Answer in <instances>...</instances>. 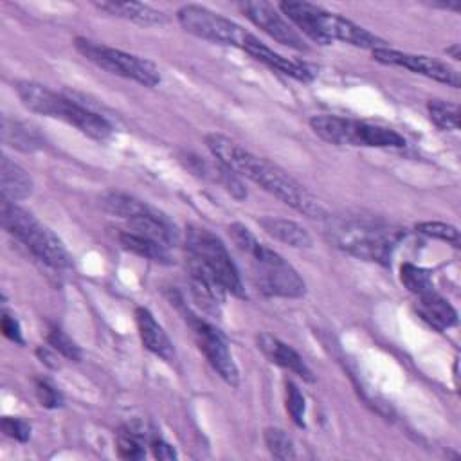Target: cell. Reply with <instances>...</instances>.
I'll use <instances>...</instances> for the list:
<instances>
[{
	"mask_svg": "<svg viewBox=\"0 0 461 461\" xmlns=\"http://www.w3.org/2000/svg\"><path fill=\"white\" fill-rule=\"evenodd\" d=\"M205 144L221 166H225L238 176H245L254 184L261 185L265 191L279 198L294 211L308 218H324L328 214L326 207L286 171L268 162L267 158L250 153L232 139L214 131L205 135Z\"/></svg>",
	"mask_w": 461,
	"mask_h": 461,
	"instance_id": "1",
	"label": "cell"
},
{
	"mask_svg": "<svg viewBox=\"0 0 461 461\" xmlns=\"http://www.w3.org/2000/svg\"><path fill=\"white\" fill-rule=\"evenodd\" d=\"M229 236L234 245L250 258V272L256 288L272 297L297 299L306 292V283L299 272L274 249L258 241L243 223H230Z\"/></svg>",
	"mask_w": 461,
	"mask_h": 461,
	"instance_id": "2",
	"label": "cell"
},
{
	"mask_svg": "<svg viewBox=\"0 0 461 461\" xmlns=\"http://www.w3.org/2000/svg\"><path fill=\"white\" fill-rule=\"evenodd\" d=\"M279 11L312 41L319 45H330L335 40L344 43L362 47V49H378L385 47V41L376 34L369 32L362 25L322 9L321 5L310 2H279Z\"/></svg>",
	"mask_w": 461,
	"mask_h": 461,
	"instance_id": "3",
	"label": "cell"
},
{
	"mask_svg": "<svg viewBox=\"0 0 461 461\" xmlns=\"http://www.w3.org/2000/svg\"><path fill=\"white\" fill-rule=\"evenodd\" d=\"M0 220L2 227L18 241H22L38 259L52 268H72L74 261L63 241L49 227L38 221L34 214L13 202L2 200Z\"/></svg>",
	"mask_w": 461,
	"mask_h": 461,
	"instance_id": "4",
	"label": "cell"
},
{
	"mask_svg": "<svg viewBox=\"0 0 461 461\" xmlns=\"http://www.w3.org/2000/svg\"><path fill=\"white\" fill-rule=\"evenodd\" d=\"M310 126L317 137L335 146L403 148L405 139L393 128L340 115H313Z\"/></svg>",
	"mask_w": 461,
	"mask_h": 461,
	"instance_id": "5",
	"label": "cell"
},
{
	"mask_svg": "<svg viewBox=\"0 0 461 461\" xmlns=\"http://www.w3.org/2000/svg\"><path fill=\"white\" fill-rule=\"evenodd\" d=\"M330 232L333 243L344 252L384 267L391 263L398 238L396 232L387 227L358 220L339 221Z\"/></svg>",
	"mask_w": 461,
	"mask_h": 461,
	"instance_id": "6",
	"label": "cell"
},
{
	"mask_svg": "<svg viewBox=\"0 0 461 461\" xmlns=\"http://www.w3.org/2000/svg\"><path fill=\"white\" fill-rule=\"evenodd\" d=\"M185 256L205 267L218 283L236 297H247L240 272L223 245V241L203 227H187L185 232Z\"/></svg>",
	"mask_w": 461,
	"mask_h": 461,
	"instance_id": "7",
	"label": "cell"
},
{
	"mask_svg": "<svg viewBox=\"0 0 461 461\" xmlns=\"http://www.w3.org/2000/svg\"><path fill=\"white\" fill-rule=\"evenodd\" d=\"M76 49L92 63H95L99 68L126 77V79H133L148 88H153L160 83V72L155 67L153 61L124 52L121 49H113L108 47L104 43L88 40V38H76L74 40Z\"/></svg>",
	"mask_w": 461,
	"mask_h": 461,
	"instance_id": "8",
	"label": "cell"
},
{
	"mask_svg": "<svg viewBox=\"0 0 461 461\" xmlns=\"http://www.w3.org/2000/svg\"><path fill=\"white\" fill-rule=\"evenodd\" d=\"M176 18L180 25L194 34L196 38L207 40L218 45H229L243 49L245 41L250 38L245 27L238 25L236 22L203 7L198 4H185L176 11Z\"/></svg>",
	"mask_w": 461,
	"mask_h": 461,
	"instance_id": "9",
	"label": "cell"
},
{
	"mask_svg": "<svg viewBox=\"0 0 461 461\" xmlns=\"http://www.w3.org/2000/svg\"><path fill=\"white\" fill-rule=\"evenodd\" d=\"M178 306L184 313L185 322L189 324V328L194 335L198 349L203 353V357L207 358L211 367L218 373V376L225 384H229L230 387H238L240 371H238L234 357L229 349V342H227L225 335L216 326H212L207 321H203L202 317L194 315L184 304H178Z\"/></svg>",
	"mask_w": 461,
	"mask_h": 461,
	"instance_id": "10",
	"label": "cell"
},
{
	"mask_svg": "<svg viewBox=\"0 0 461 461\" xmlns=\"http://www.w3.org/2000/svg\"><path fill=\"white\" fill-rule=\"evenodd\" d=\"M373 58L378 63L384 65H393V67H403L411 72L421 74L425 77L436 79L439 83H445L452 88H459V72L456 68H452L450 65L438 61L434 58L429 56H421V54H411V52H402L391 47H378L373 49Z\"/></svg>",
	"mask_w": 461,
	"mask_h": 461,
	"instance_id": "11",
	"label": "cell"
},
{
	"mask_svg": "<svg viewBox=\"0 0 461 461\" xmlns=\"http://www.w3.org/2000/svg\"><path fill=\"white\" fill-rule=\"evenodd\" d=\"M238 9L261 31H265L270 38H274L277 43L286 45L295 50H308V45L304 43L303 36L294 29L290 22L283 18V13H279L272 4L258 0V2H241L238 4Z\"/></svg>",
	"mask_w": 461,
	"mask_h": 461,
	"instance_id": "12",
	"label": "cell"
},
{
	"mask_svg": "<svg viewBox=\"0 0 461 461\" xmlns=\"http://www.w3.org/2000/svg\"><path fill=\"white\" fill-rule=\"evenodd\" d=\"M54 119H61L68 124H72L74 128H77L81 133H85L86 137L94 139V140H106L112 135V124L99 113L92 112L90 108L76 103L70 97H65L59 94L54 112H52Z\"/></svg>",
	"mask_w": 461,
	"mask_h": 461,
	"instance_id": "13",
	"label": "cell"
},
{
	"mask_svg": "<svg viewBox=\"0 0 461 461\" xmlns=\"http://www.w3.org/2000/svg\"><path fill=\"white\" fill-rule=\"evenodd\" d=\"M187 272L193 299L205 313L220 317L221 306L225 303V288L205 267H202L198 261L191 258H187Z\"/></svg>",
	"mask_w": 461,
	"mask_h": 461,
	"instance_id": "14",
	"label": "cell"
},
{
	"mask_svg": "<svg viewBox=\"0 0 461 461\" xmlns=\"http://www.w3.org/2000/svg\"><path fill=\"white\" fill-rule=\"evenodd\" d=\"M256 346L258 349L276 366L292 371L294 375L301 376L306 382H315V376L312 373V369L308 367V364L303 360V357L286 342L279 340L277 337L261 331L256 335Z\"/></svg>",
	"mask_w": 461,
	"mask_h": 461,
	"instance_id": "15",
	"label": "cell"
},
{
	"mask_svg": "<svg viewBox=\"0 0 461 461\" xmlns=\"http://www.w3.org/2000/svg\"><path fill=\"white\" fill-rule=\"evenodd\" d=\"M247 54H250L254 59L265 63L267 67L285 74V76H290L297 81H303V83H308L313 79V72L304 65V63H299V61H294V59H288L281 54H277L276 50H272L270 47H267L263 41H259L254 34H250V38L245 41L243 49Z\"/></svg>",
	"mask_w": 461,
	"mask_h": 461,
	"instance_id": "16",
	"label": "cell"
},
{
	"mask_svg": "<svg viewBox=\"0 0 461 461\" xmlns=\"http://www.w3.org/2000/svg\"><path fill=\"white\" fill-rule=\"evenodd\" d=\"M135 322H137V330L144 348L151 351L155 357L162 358L164 362H173L176 357L175 346L167 337V333L164 331V328L157 322L153 313L148 308L139 306L135 310Z\"/></svg>",
	"mask_w": 461,
	"mask_h": 461,
	"instance_id": "17",
	"label": "cell"
},
{
	"mask_svg": "<svg viewBox=\"0 0 461 461\" xmlns=\"http://www.w3.org/2000/svg\"><path fill=\"white\" fill-rule=\"evenodd\" d=\"M0 193L2 200L13 203L25 200L32 193L31 175L5 155L0 158Z\"/></svg>",
	"mask_w": 461,
	"mask_h": 461,
	"instance_id": "18",
	"label": "cell"
},
{
	"mask_svg": "<svg viewBox=\"0 0 461 461\" xmlns=\"http://www.w3.org/2000/svg\"><path fill=\"white\" fill-rule=\"evenodd\" d=\"M95 7L106 14L124 18L140 25H162L169 20L164 11H158L140 2H95Z\"/></svg>",
	"mask_w": 461,
	"mask_h": 461,
	"instance_id": "19",
	"label": "cell"
},
{
	"mask_svg": "<svg viewBox=\"0 0 461 461\" xmlns=\"http://www.w3.org/2000/svg\"><path fill=\"white\" fill-rule=\"evenodd\" d=\"M416 310L423 321H427L430 326H434L439 331H443L457 322V312L436 290L420 295Z\"/></svg>",
	"mask_w": 461,
	"mask_h": 461,
	"instance_id": "20",
	"label": "cell"
},
{
	"mask_svg": "<svg viewBox=\"0 0 461 461\" xmlns=\"http://www.w3.org/2000/svg\"><path fill=\"white\" fill-rule=\"evenodd\" d=\"M258 223L261 225V229L272 236L274 240L286 243L294 249H308L312 247V236L310 232L299 225L294 220H286V218H276V216H263L258 220Z\"/></svg>",
	"mask_w": 461,
	"mask_h": 461,
	"instance_id": "21",
	"label": "cell"
},
{
	"mask_svg": "<svg viewBox=\"0 0 461 461\" xmlns=\"http://www.w3.org/2000/svg\"><path fill=\"white\" fill-rule=\"evenodd\" d=\"M2 140L18 151H36L43 146V137L31 124L2 117Z\"/></svg>",
	"mask_w": 461,
	"mask_h": 461,
	"instance_id": "22",
	"label": "cell"
},
{
	"mask_svg": "<svg viewBox=\"0 0 461 461\" xmlns=\"http://www.w3.org/2000/svg\"><path fill=\"white\" fill-rule=\"evenodd\" d=\"M117 240L121 243V247L135 256L157 261V263H169V252L167 247L160 245L158 241L146 238L142 234H137L133 230H119L117 232Z\"/></svg>",
	"mask_w": 461,
	"mask_h": 461,
	"instance_id": "23",
	"label": "cell"
},
{
	"mask_svg": "<svg viewBox=\"0 0 461 461\" xmlns=\"http://www.w3.org/2000/svg\"><path fill=\"white\" fill-rule=\"evenodd\" d=\"M101 205L112 216H117V218H122V220L128 221L133 216H137L139 212H142L148 203L131 196V194H128V193L110 191L101 198Z\"/></svg>",
	"mask_w": 461,
	"mask_h": 461,
	"instance_id": "24",
	"label": "cell"
},
{
	"mask_svg": "<svg viewBox=\"0 0 461 461\" xmlns=\"http://www.w3.org/2000/svg\"><path fill=\"white\" fill-rule=\"evenodd\" d=\"M427 112L430 121L445 131H457L459 130V108L454 103L443 99H430L427 103Z\"/></svg>",
	"mask_w": 461,
	"mask_h": 461,
	"instance_id": "25",
	"label": "cell"
},
{
	"mask_svg": "<svg viewBox=\"0 0 461 461\" xmlns=\"http://www.w3.org/2000/svg\"><path fill=\"white\" fill-rule=\"evenodd\" d=\"M400 281L416 297L436 290V286L432 283V277H430V272L418 267V265H412V263H403L400 267Z\"/></svg>",
	"mask_w": 461,
	"mask_h": 461,
	"instance_id": "26",
	"label": "cell"
},
{
	"mask_svg": "<svg viewBox=\"0 0 461 461\" xmlns=\"http://www.w3.org/2000/svg\"><path fill=\"white\" fill-rule=\"evenodd\" d=\"M263 439H265L268 452L276 459H295V447L285 430L268 427V429H265Z\"/></svg>",
	"mask_w": 461,
	"mask_h": 461,
	"instance_id": "27",
	"label": "cell"
},
{
	"mask_svg": "<svg viewBox=\"0 0 461 461\" xmlns=\"http://www.w3.org/2000/svg\"><path fill=\"white\" fill-rule=\"evenodd\" d=\"M416 230L423 236L447 241L454 247L461 245V236H459L457 227L445 223V221H420V223H416Z\"/></svg>",
	"mask_w": 461,
	"mask_h": 461,
	"instance_id": "28",
	"label": "cell"
},
{
	"mask_svg": "<svg viewBox=\"0 0 461 461\" xmlns=\"http://www.w3.org/2000/svg\"><path fill=\"white\" fill-rule=\"evenodd\" d=\"M117 452L124 459H142L144 457V447H142V436L133 429H121L117 432Z\"/></svg>",
	"mask_w": 461,
	"mask_h": 461,
	"instance_id": "29",
	"label": "cell"
},
{
	"mask_svg": "<svg viewBox=\"0 0 461 461\" xmlns=\"http://www.w3.org/2000/svg\"><path fill=\"white\" fill-rule=\"evenodd\" d=\"M47 342L52 346L54 351L61 353L65 358L68 360H74V362H79L83 358V353H81V348L65 333L61 331L59 328H50L49 333H47Z\"/></svg>",
	"mask_w": 461,
	"mask_h": 461,
	"instance_id": "30",
	"label": "cell"
},
{
	"mask_svg": "<svg viewBox=\"0 0 461 461\" xmlns=\"http://www.w3.org/2000/svg\"><path fill=\"white\" fill-rule=\"evenodd\" d=\"M285 393H286V411L290 414V418L294 420V423L297 427H304V411H306V403H304V396L299 391V387L286 380L285 382Z\"/></svg>",
	"mask_w": 461,
	"mask_h": 461,
	"instance_id": "31",
	"label": "cell"
},
{
	"mask_svg": "<svg viewBox=\"0 0 461 461\" xmlns=\"http://www.w3.org/2000/svg\"><path fill=\"white\" fill-rule=\"evenodd\" d=\"M36 396L41 407L45 409H58L63 405V394L61 391L49 380L38 378L36 380Z\"/></svg>",
	"mask_w": 461,
	"mask_h": 461,
	"instance_id": "32",
	"label": "cell"
},
{
	"mask_svg": "<svg viewBox=\"0 0 461 461\" xmlns=\"http://www.w3.org/2000/svg\"><path fill=\"white\" fill-rule=\"evenodd\" d=\"M0 427L4 430L5 436L20 441V443H25L29 441L31 438V425L22 420V418H14V416H4L2 421H0Z\"/></svg>",
	"mask_w": 461,
	"mask_h": 461,
	"instance_id": "33",
	"label": "cell"
},
{
	"mask_svg": "<svg viewBox=\"0 0 461 461\" xmlns=\"http://www.w3.org/2000/svg\"><path fill=\"white\" fill-rule=\"evenodd\" d=\"M0 326H2V333H4L5 339H9L11 342L20 344V346L25 344V340H23V337H22V328H20V322H18L16 317H13L11 313L4 312L2 321H0Z\"/></svg>",
	"mask_w": 461,
	"mask_h": 461,
	"instance_id": "34",
	"label": "cell"
},
{
	"mask_svg": "<svg viewBox=\"0 0 461 461\" xmlns=\"http://www.w3.org/2000/svg\"><path fill=\"white\" fill-rule=\"evenodd\" d=\"M149 447L157 459H175L176 457V450L167 441H164L160 436H153L149 441Z\"/></svg>",
	"mask_w": 461,
	"mask_h": 461,
	"instance_id": "35",
	"label": "cell"
},
{
	"mask_svg": "<svg viewBox=\"0 0 461 461\" xmlns=\"http://www.w3.org/2000/svg\"><path fill=\"white\" fill-rule=\"evenodd\" d=\"M36 355H38V358H40L45 366H49V367H52V369H56V367H58V360H56L54 353H50L47 348L40 346V348L36 349Z\"/></svg>",
	"mask_w": 461,
	"mask_h": 461,
	"instance_id": "36",
	"label": "cell"
},
{
	"mask_svg": "<svg viewBox=\"0 0 461 461\" xmlns=\"http://www.w3.org/2000/svg\"><path fill=\"white\" fill-rule=\"evenodd\" d=\"M447 54H452V58H454V59H461V54H459V45H457V43H454L452 47H448V49H447Z\"/></svg>",
	"mask_w": 461,
	"mask_h": 461,
	"instance_id": "37",
	"label": "cell"
}]
</instances>
